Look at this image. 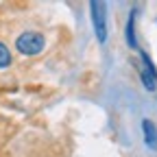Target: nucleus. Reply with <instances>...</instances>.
Returning <instances> with one entry per match:
<instances>
[{"label": "nucleus", "mask_w": 157, "mask_h": 157, "mask_svg": "<svg viewBox=\"0 0 157 157\" xmlns=\"http://www.w3.org/2000/svg\"><path fill=\"white\" fill-rule=\"evenodd\" d=\"M46 48V37L37 31H24L15 37V50L24 57H35Z\"/></svg>", "instance_id": "f257e3e1"}, {"label": "nucleus", "mask_w": 157, "mask_h": 157, "mask_svg": "<svg viewBox=\"0 0 157 157\" xmlns=\"http://www.w3.org/2000/svg\"><path fill=\"white\" fill-rule=\"evenodd\" d=\"M90 13H92V24H94L96 39L101 44H105L107 42V5L98 2V0H92L90 2Z\"/></svg>", "instance_id": "f03ea898"}, {"label": "nucleus", "mask_w": 157, "mask_h": 157, "mask_svg": "<svg viewBox=\"0 0 157 157\" xmlns=\"http://www.w3.org/2000/svg\"><path fill=\"white\" fill-rule=\"evenodd\" d=\"M137 72H140V81L144 85L146 92H155L157 90V70L151 61V57L142 50L140 52V61H137Z\"/></svg>", "instance_id": "7ed1b4c3"}, {"label": "nucleus", "mask_w": 157, "mask_h": 157, "mask_svg": "<svg viewBox=\"0 0 157 157\" xmlns=\"http://www.w3.org/2000/svg\"><path fill=\"white\" fill-rule=\"evenodd\" d=\"M142 137H144L146 148L157 151V124L151 120V118H144L142 120Z\"/></svg>", "instance_id": "20e7f679"}, {"label": "nucleus", "mask_w": 157, "mask_h": 157, "mask_svg": "<svg viewBox=\"0 0 157 157\" xmlns=\"http://www.w3.org/2000/svg\"><path fill=\"white\" fill-rule=\"evenodd\" d=\"M124 39L129 48H137V37H135V9L129 13L127 24H124Z\"/></svg>", "instance_id": "39448f33"}, {"label": "nucleus", "mask_w": 157, "mask_h": 157, "mask_svg": "<svg viewBox=\"0 0 157 157\" xmlns=\"http://www.w3.org/2000/svg\"><path fill=\"white\" fill-rule=\"evenodd\" d=\"M13 63V57H11V50L5 42H0V70L2 68H9Z\"/></svg>", "instance_id": "423d86ee"}]
</instances>
